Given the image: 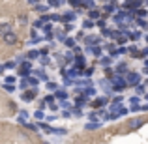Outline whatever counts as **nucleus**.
Here are the masks:
<instances>
[{
  "label": "nucleus",
  "instance_id": "nucleus-1",
  "mask_svg": "<svg viewBox=\"0 0 148 144\" xmlns=\"http://www.w3.org/2000/svg\"><path fill=\"white\" fill-rule=\"evenodd\" d=\"M8 34H11V25H0V36H8Z\"/></svg>",
  "mask_w": 148,
  "mask_h": 144
},
{
  "label": "nucleus",
  "instance_id": "nucleus-2",
  "mask_svg": "<svg viewBox=\"0 0 148 144\" xmlns=\"http://www.w3.org/2000/svg\"><path fill=\"white\" fill-rule=\"evenodd\" d=\"M4 41H6L8 45H13L15 41H17V36H15V34L11 32V34H8V36H4Z\"/></svg>",
  "mask_w": 148,
  "mask_h": 144
},
{
  "label": "nucleus",
  "instance_id": "nucleus-3",
  "mask_svg": "<svg viewBox=\"0 0 148 144\" xmlns=\"http://www.w3.org/2000/svg\"><path fill=\"white\" fill-rule=\"evenodd\" d=\"M127 83L137 84L139 83V75H137V73H130V75H127Z\"/></svg>",
  "mask_w": 148,
  "mask_h": 144
},
{
  "label": "nucleus",
  "instance_id": "nucleus-4",
  "mask_svg": "<svg viewBox=\"0 0 148 144\" xmlns=\"http://www.w3.org/2000/svg\"><path fill=\"white\" fill-rule=\"evenodd\" d=\"M28 73H30V64H23L21 66V73H19V75L25 77V75H28Z\"/></svg>",
  "mask_w": 148,
  "mask_h": 144
},
{
  "label": "nucleus",
  "instance_id": "nucleus-5",
  "mask_svg": "<svg viewBox=\"0 0 148 144\" xmlns=\"http://www.w3.org/2000/svg\"><path fill=\"white\" fill-rule=\"evenodd\" d=\"M34 97H36V92H25V94H23V99L25 101H30V99H34Z\"/></svg>",
  "mask_w": 148,
  "mask_h": 144
},
{
  "label": "nucleus",
  "instance_id": "nucleus-6",
  "mask_svg": "<svg viewBox=\"0 0 148 144\" xmlns=\"http://www.w3.org/2000/svg\"><path fill=\"white\" fill-rule=\"evenodd\" d=\"M143 120H133V122H130V127H141Z\"/></svg>",
  "mask_w": 148,
  "mask_h": 144
},
{
  "label": "nucleus",
  "instance_id": "nucleus-7",
  "mask_svg": "<svg viewBox=\"0 0 148 144\" xmlns=\"http://www.w3.org/2000/svg\"><path fill=\"white\" fill-rule=\"evenodd\" d=\"M98 17H99V11L92 10V11H90V19H98Z\"/></svg>",
  "mask_w": 148,
  "mask_h": 144
},
{
  "label": "nucleus",
  "instance_id": "nucleus-8",
  "mask_svg": "<svg viewBox=\"0 0 148 144\" xmlns=\"http://www.w3.org/2000/svg\"><path fill=\"white\" fill-rule=\"evenodd\" d=\"M103 103H105V99H96V101H94L92 105H94V107H101Z\"/></svg>",
  "mask_w": 148,
  "mask_h": 144
},
{
  "label": "nucleus",
  "instance_id": "nucleus-9",
  "mask_svg": "<svg viewBox=\"0 0 148 144\" xmlns=\"http://www.w3.org/2000/svg\"><path fill=\"white\" fill-rule=\"evenodd\" d=\"M77 66H79V68H83V66H84V58H83V56H79V60H77Z\"/></svg>",
  "mask_w": 148,
  "mask_h": 144
},
{
  "label": "nucleus",
  "instance_id": "nucleus-10",
  "mask_svg": "<svg viewBox=\"0 0 148 144\" xmlns=\"http://www.w3.org/2000/svg\"><path fill=\"white\" fill-rule=\"evenodd\" d=\"M137 15H139V17H146V15H148V13H146V11H145V10H141V11H137Z\"/></svg>",
  "mask_w": 148,
  "mask_h": 144
},
{
  "label": "nucleus",
  "instance_id": "nucleus-11",
  "mask_svg": "<svg viewBox=\"0 0 148 144\" xmlns=\"http://www.w3.org/2000/svg\"><path fill=\"white\" fill-rule=\"evenodd\" d=\"M4 88H6L8 92H13V90H15V86H11V84H6V86H4Z\"/></svg>",
  "mask_w": 148,
  "mask_h": 144
},
{
  "label": "nucleus",
  "instance_id": "nucleus-12",
  "mask_svg": "<svg viewBox=\"0 0 148 144\" xmlns=\"http://www.w3.org/2000/svg\"><path fill=\"white\" fill-rule=\"evenodd\" d=\"M90 26H94V23H90V21L84 23V28H90Z\"/></svg>",
  "mask_w": 148,
  "mask_h": 144
},
{
  "label": "nucleus",
  "instance_id": "nucleus-13",
  "mask_svg": "<svg viewBox=\"0 0 148 144\" xmlns=\"http://www.w3.org/2000/svg\"><path fill=\"white\" fill-rule=\"evenodd\" d=\"M146 66H148V60H146Z\"/></svg>",
  "mask_w": 148,
  "mask_h": 144
},
{
  "label": "nucleus",
  "instance_id": "nucleus-14",
  "mask_svg": "<svg viewBox=\"0 0 148 144\" xmlns=\"http://www.w3.org/2000/svg\"><path fill=\"white\" fill-rule=\"evenodd\" d=\"M146 41H148V36H146Z\"/></svg>",
  "mask_w": 148,
  "mask_h": 144
}]
</instances>
